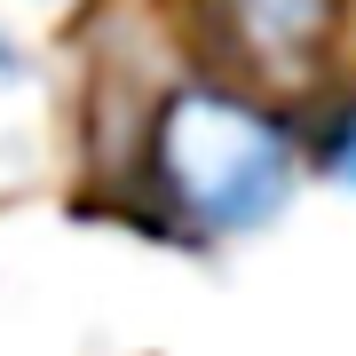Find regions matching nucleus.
Returning <instances> with one entry per match:
<instances>
[{"instance_id":"obj_4","label":"nucleus","mask_w":356,"mask_h":356,"mask_svg":"<svg viewBox=\"0 0 356 356\" xmlns=\"http://www.w3.org/2000/svg\"><path fill=\"white\" fill-rule=\"evenodd\" d=\"M309 175L332 182L341 198H356V79L325 103L317 127H309Z\"/></svg>"},{"instance_id":"obj_3","label":"nucleus","mask_w":356,"mask_h":356,"mask_svg":"<svg viewBox=\"0 0 356 356\" xmlns=\"http://www.w3.org/2000/svg\"><path fill=\"white\" fill-rule=\"evenodd\" d=\"M40 111H48L40 56H32V40L0 16V191L40 166Z\"/></svg>"},{"instance_id":"obj_5","label":"nucleus","mask_w":356,"mask_h":356,"mask_svg":"<svg viewBox=\"0 0 356 356\" xmlns=\"http://www.w3.org/2000/svg\"><path fill=\"white\" fill-rule=\"evenodd\" d=\"M16 8H40V16H48V8H79V0H16Z\"/></svg>"},{"instance_id":"obj_2","label":"nucleus","mask_w":356,"mask_h":356,"mask_svg":"<svg viewBox=\"0 0 356 356\" xmlns=\"http://www.w3.org/2000/svg\"><path fill=\"white\" fill-rule=\"evenodd\" d=\"M214 8V40L229 56V72L261 95H309L317 79H332L348 40V0H206Z\"/></svg>"},{"instance_id":"obj_1","label":"nucleus","mask_w":356,"mask_h":356,"mask_svg":"<svg viewBox=\"0 0 356 356\" xmlns=\"http://www.w3.org/2000/svg\"><path fill=\"white\" fill-rule=\"evenodd\" d=\"M127 191L135 214L175 245H254L309 191V127L238 72L159 79L127 143Z\"/></svg>"}]
</instances>
